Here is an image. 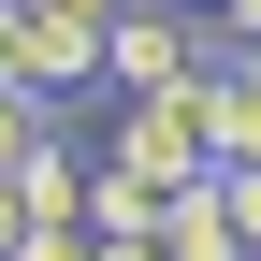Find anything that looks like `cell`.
Masks as SVG:
<instances>
[{
	"label": "cell",
	"instance_id": "5b68a950",
	"mask_svg": "<svg viewBox=\"0 0 261 261\" xmlns=\"http://www.w3.org/2000/svg\"><path fill=\"white\" fill-rule=\"evenodd\" d=\"M160 203H174L160 174H130V160H102V189H87V232H160Z\"/></svg>",
	"mask_w": 261,
	"mask_h": 261
},
{
	"label": "cell",
	"instance_id": "52a82bcc",
	"mask_svg": "<svg viewBox=\"0 0 261 261\" xmlns=\"http://www.w3.org/2000/svg\"><path fill=\"white\" fill-rule=\"evenodd\" d=\"M44 130H58V102H44V87H0V174H15Z\"/></svg>",
	"mask_w": 261,
	"mask_h": 261
},
{
	"label": "cell",
	"instance_id": "277c9868",
	"mask_svg": "<svg viewBox=\"0 0 261 261\" xmlns=\"http://www.w3.org/2000/svg\"><path fill=\"white\" fill-rule=\"evenodd\" d=\"M160 261H247V232H232V203H218V174L160 203Z\"/></svg>",
	"mask_w": 261,
	"mask_h": 261
},
{
	"label": "cell",
	"instance_id": "30bf717a",
	"mask_svg": "<svg viewBox=\"0 0 261 261\" xmlns=\"http://www.w3.org/2000/svg\"><path fill=\"white\" fill-rule=\"evenodd\" d=\"M203 15H218V58H232V44H261V0H203Z\"/></svg>",
	"mask_w": 261,
	"mask_h": 261
},
{
	"label": "cell",
	"instance_id": "7a4b0ae2",
	"mask_svg": "<svg viewBox=\"0 0 261 261\" xmlns=\"http://www.w3.org/2000/svg\"><path fill=\"white\" fill-rule=\"evenodd\" d=\"M102 160H130V174H160V189H203V174H218V102H203V73L116 102V145H102Z\"/></svg>",
	"mask_w": 261,
	"mask_h": 261
},
{
	"label": "cell",
	"instance_id": "6da1fadb",
	"mask_svg": "<svg viewBox=\"0 0 261 261\" xmlns=\"http://www.w3.org/2000/svg\"><path fill=\"white\" fill-rule=\"evenodd\" d=\"M189 73H218L203 0H116V29H102V87H116V102H145V87H189Z\"/></svg>",
	"mask_w": 261,
	"mask_h": 261
},
{
	"label": "cell",
	"instance_id": "ba28073f",
	"mask_svg": "<svg viewBox=\"0 0 261 261\" xmlns=\"http://www.w3.org/2000/svg\"><path fill=\"white\" fill-rule=\"evenodd\" d=\"M218 203H232V232H247V261H261V160H218Z\"/></svg>",
	"mask_w": 261,
	"mask_h": 261
},
{
	"label": "cell",
	"instance_id": "8992f818",
	"mask_svg": "<svg viewBox=\"0 0 261 261\" xmlns=\"http://www.w3.org/2000/svg\"><path fill=\"white\" fill-rule=\"evenodd\" d=\"M203 102H218V160H261V73H232V58H218Z\"/></svg>",
	"mask_w": 261,
	"mask_h": 261
},
{
	"label": "cell",
	"instance_id": "3957f363",
	"mask_svg": "<svg viewBox=\"0 0 261 261\" xmlns=\"http://www.w3.org/2000/svg\"><path fill=\"white\" fill-rule=\"evenodd\" d=\"M102 29H116V15H73V0H15V15H0V87H44V102L102 87Z\"/></svg>",
	"mask_w": 261,
	"mask_h": 261
},
{
	"label": "cell",
	"instance_id": "9c48e42d",
	"mask_svg": "<svg viewBox=\"0 0 261 261\" xmlns=\"http://www.w3.org/2000/svg\"><path fill=\"white\" fill-rule=\"evenodd\" d=\"M29 232H44V218H29V189H15V174H0V261H15Z\"/></svg>",
	"mask_w": 261,
	"mask_h": 261
},
{
	"label": "cell",
	"instance_id": "7c38bea8",
	"mask_svg": "<svg viewBox=\"0 0 261 261\" xmlns=\"http://www.w3.org/2000/svg\"><path fill=\"white\" fill-rule=\"evenodd\" d=\"M0 15H15V0H0Z\"/></svg>",
	"mask_w": 261,
	"mask_h": 261
},
{
	"label": "cell",
	"instance_id": "8fae6325",
	"mask_svg": "<svg viewBox=\"0 0 261 261\" xmlns=\"http://www.w3.org/2000/svg\"><path fill=\"white\" fill-rule=\"evenodd\" d=\"M73 15H116V0H73Z\"/></svg>",
	"mask_w": 261,
	"mask_h": 261
}]
</instances>
